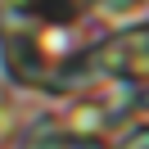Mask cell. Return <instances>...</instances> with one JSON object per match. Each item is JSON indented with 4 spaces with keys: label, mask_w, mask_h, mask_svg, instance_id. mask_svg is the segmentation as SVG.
Here are the masks:
<instances>
[{
    "label": "cell",
    "mask_w": 149,
    "mask_h": 149,
    "mask_svg": "<svg viewBox=\"0 0 149 149\" xmlns=\"http://www.w3.org/2000/svg\"><path fill=\"white\" fill-rule=\"evenodd\" d=\"M122 149H149V127L131 131V136H127V145H122Z\"/></svg>",
    "instance_id": "cell-1"
}]
</instances>
